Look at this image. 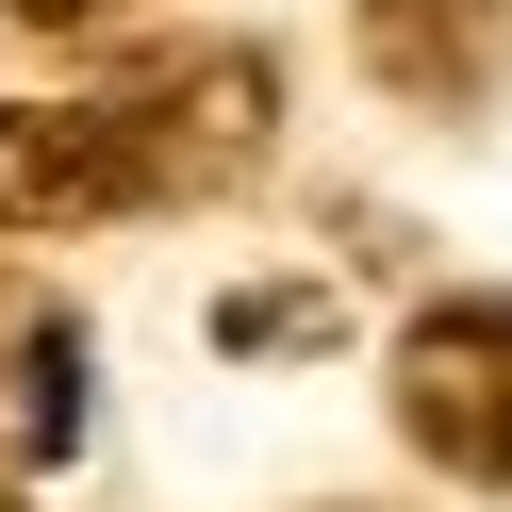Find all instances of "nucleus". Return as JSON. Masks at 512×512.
<instances>
[{
    "instance_id": "nucleus-1",
    "label": "nucleus",
    "mask_w": 512,
    "mask_h": 512,
    "mask_svg": "<svg viewBox=\"0 0 512 512\" xmlns=\"http://www.w3.org/2000/svg\"><path fill=\"white\" fill-rule=\"evenodd\" d=\"M281 83L265 50H149V67L83 83V100H17L0 116V215L17 232H67V215H149V199H199L265 149Z\"/></svg>"
},
{
    "instance_id": "nucleus-2",
    "label": "nucleus",
    "mask_w": 512,
    "mask_h": 512,
    "mask_svg": "<svg viewBox=\"0 0 512 512\" xmlns=\"http://www.w3.org/2000/svg\"><path fill=\"white\" fill-rule=\"evenodd\" d=\"M397 430L463 496H512V298H430L397 331Z\"/></svg>"
},
{
    "instance_id": "nucleus-3",
    "label": "nucleus",
    "mask_w": 512,
    "mask_h": 512,
    "mask_svg": "<svg viewBox=\"0 0 512 512\" xmlns=\"http://www.w3.org/2000/svg\"><path fill=\"white\" fill-rule=\"evenodd\" d=\"M512 50V0H364V83H397L413 116H463Z\"/></svg>"
},
{
    "instance_id": "nucleus-4",
    "label": "nucleus",
    "mask_w": 512,
    "mask_h": 512,
    "mask_svg": "<svg viewBox=\"0 0 512 512\" xmlns=\"http://www.w3.org/2000/svg\"><path fill=\"white\" fill-rule=\"evenodd\" d=\"M0 17H34V34H83V17H116V0H0Z\"/></svg>"
}]
</instances>
